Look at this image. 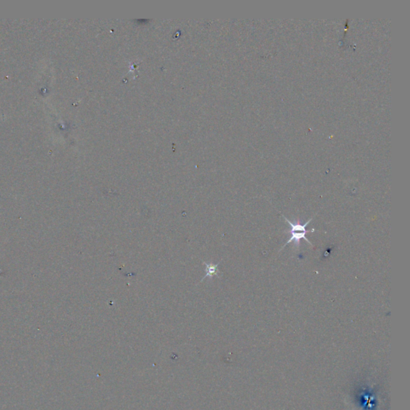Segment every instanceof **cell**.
<instances>
[{"label": "cell", "mask_w": 410, "mask_h": 410, "mask_svg": "<svg viewBox=\"0 0 410 410\" xmlns=\"http://www.w3.org/2000/svg\"><path fill=\"white\" fill-rule=\"evenodd\" d=\"M285 217V216H284ZM285 220L289 223V225L291 227L290 233H291V237L290 239L286 242L284 247L286 246V245H289L290 243L293 242L294 243L295 246L297 247V248H299L300 246V243L301 240L304 239V241L308 242L311 246H312V244H311L310 241H308V239L306 238V234L307 233H311V232H315V230L312 229L311 230H308L307 231L306 227L310 223V222L312 221V218H311L310 220H308L306 223H304V224H301V223H292L290 220H288L287 218L285 217ZM283 247V248H284Z\"/></svg>", "instance_id": "obj_1"}, {"label": "cell", "mask_w": 410, "mask_h": 410, "mask_svg": "<svg viewBox=\"0 0 410 410\" xmlns=\"http://www.w3.org/2000/svg\"><path fill=\"white\" fill-rule=\"evenodd\" d=\"M204 264H205V265H206V276L204 277V279H202V281H204V280L207 278H212V277H216V276H218V274H219V272H220V271H219V268H218V264H206V263H204Z\"/></svg>", "instance_id": "obj_2"}]
</instances>
